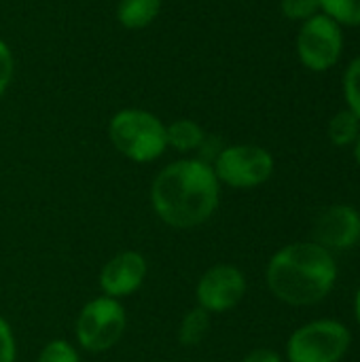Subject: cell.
<instances>
[{"label": "cell", "mask_w": 360, "mask_h": 362, "mask_svg": "<svg viewBox=\"0 0 360 362\" xmlns=\"http://www.w3.org/2000/svg\"><path fill=\"white\" fill-rule=\"evenodd\" d=\"M320 13L339 25H360V0H318Z\"/></svg>", "instance_id": "obj_15"}, {"label": "cell", "mask_w": 360, "mask_h": 362, "mask_svg": "<svg viewBox=\"0 0 360 362\" xmlns=\"http://www.w3.org/2000/svg\"><path fill=\"white\" fill-rule=\"evenodd\" d=\"M219 182L229 189H257L276 170L274 155L259 144H231L216 153L210 163Z\"/></svg>", "instance_id": "obj_6"}, {"label": "cell", "mask_w": 360, "mask_h": 362, "mask_svg": "<svg viewBox=\"0 0 360 362\" xmlns=\"http://www.w3.org/2000/svg\"><path fill=\"white\" fill-rule=\"evenodd\" d=\"M15 361H17V339L8 320L0 316V362Z\"/></svg>", "instance_id": "obj_19"}, {"label": "cell", "mask_w": 360, "mask_h": 362, "mask_svg": "<svg viewBox=\"0 0 360 362\" xmlns=\"http://www.w3.org/2000/svg\"><path fill=\"white\" fill-rule=\"evenodd\" d=\"M280 6H282L284 17H289L293 21H301V23L320 13L318 0H282Z\"/></svg>", "instance_id": "obj_18"}, {"label": "cell", "mask_w": 360, "mask_h": 362, "mask_svg": "<svg viewBox=\"0 0 360 362\" xmlns=\"http://www.w3.org/2000/svg\"><path fill=\"white\" fill-rule=\"evenodd\" d=\"M210 322H212V316L202 310V308H191L185 312V316L180 318V325H178V344L182 348H197L202 346V341L208 337L210 333Z\"/></svg>", "instance_id": "obj_11"}, {"label": "cell", "mask_w": 360, "mask_h": 362, "mask_svg": "<svg viewBox=\"0 0 360 362\" xmlns=\"http://www.w3.org/2000/svg\"><path fill=\"white\" fill-rule=\"evenodd\" d=\"M149 276V261L138 250H121L112 255L100 269L98 286L104 297L127 299L136 295Z\"/></svg>", "instance_id": "obj_9"}, {"label": "cell", "mask_w": 360, "mask_h": 362, "mask_svg": "<svg viewBox=\"0 0 360 362\" xmlns=\"http://www.w3.org/2000/svg\"><path fill=\"white\" fill-rule=\"evenodd\" d=\"M352 346L350 329L331 318H320L295 329L286 341V362H342Z\"/></svg>", "instance_id": "obj_5"}, {"label": "cell", "mask_w": 360, "mask_h": 362, "mask_svg": "<svg viewBox=\"0 0 360 362\" xmlns=\"http://www.w3.org/2000/svg\"><path fill=\"white\" fill-rule=\"evenodd\" d=\"M344 100L348 110L360 119V55L350 62L344 72Z\"/></svg>", "instance_id": "obj_17"}, {"label": "cell", "mask_w": 360, "mask_h": 362, "mask_svg": "<svg viewBox=\"0 0 360 362\" xmlns=\"http://www.w3.org/2000/svg\"><path fill=\"white\" fill-rule=\"evenodd\" d=\"M166 138H168V146L176 148L178 153H191L204 146L206 132L191 119H178L166 125Z\"/></svg>", "instance_id": "obj_12"}, {"label": "cell", "mask_w": 360, "mask_h": 362, "mask_svg": "<svg viewBox=\"0 0 360 362\" xmlns=\"http://www.w3.org/2000/svg\"><path fill=\"white\" fill-rule=\"evenodd\" d=\"M161 0H121L117 8V17L121 25L129 30L146 28L159 15Z\"/></svg>", "instance_id": "obj_13"}, {"label": "cell", "mask_w": 360, "mask_h": 362, "mask_svg": "<svg viewBox=\"0 0 360 362\" xmlns=\"http://www.w3.org/2000/svg\"><path fill=\"white\" fill-rule=\"evenodd\" d=\"M112 146L136 163H151L168 148L166 125L159 117L140 108L119 110L108 125Z\"/></svg>", "instance_id": "obj_3"}, {"label": "cell", "mask_w": 360, "mask_h": 362, "mask_svg": "<svg viewBox=\"0 0 360 362\" xmlns=\"http://www.w3.org/2000/svg\"><path fill=\"white\" fill-rule=\"evenodd\" d=\"M269 293L293 308H310L325 301L337 284L333 252L310 242H293L272 255L265 267Z\"/></svg>", "instance_id": "obj_2"}, {"label": "cell", "mask_w": 360, "mask_h": 362, "mask_svg": "<svg viewBox=\"0 0 360 362\" xmlns=\"http://www.w3.org/2000/svg\"><path fill=\"white\" fill-rule=\"evenodd\" d=\"M155 216L178 231L206 225L219 210L221 182L206 159H178L168 163L151 185Z\"/></svg>", "instance_id": "obj_1"}, {"label": "cell", "mask_w": 360, "mask_h": 362, "mask_svg": "<svg viewBox=\"0 0 360 362\" xmlns=\"http://www.w3.org/2000/svg\"><path fill=\"white\" fill-rule=\"evenodd\" d=\"M360 134V119L350 112L348 108L346 110H339L331 121H329V140L339 146V148H346V146H352L356 142Z\"/></svg>", "instance_id": "obj_14"}, {"label": "cell", "mask_w": 360, "mask_h": 362, "mask_svg": "<svg viewBox=\"0 0 360 362\" xmlns=\"http://www.w3.org/2000/svg\"><path fill=\"white\" fill-rule=\"evenodd\" d=\"M0 293H2V286H0Z\"/></svg>", "instance_id": "obj_24"}, {"label": "cell", "mask_w": 360, "mask_h": 362, "mask_svg": "<svg viewBox=\"0 0 360 362\" xmlns=\"http://www.w3.org/2000/svg\"><path fill=\"white\" fill-rule=\"evenodd\" d=\"M314 242L329 252L350 250L360 242V212L348 204L325 208L314 221Z\"/></svg>", "instance_id": "obj_10"}, {"label": "cell", "mask_w": 360, "mask_h": 362, "mask_svg": "<svg viewBox=\"0 0 360 362\" xmlns=\"http://www.w3.org/2000/svg\"><path fill=\"white\" fill-rule=\"evenodd\" d=\"M36 362H81V354L68 339H51L40 348Z\"/></svg>", "instance_id": "obj_16"}, {"label": "cell", "mask_w": 360, "mask_h": 362, "mask_svg": "<svg viewBox=\"0 0 360 362\" xmlns=\"http://www.w3.org/2000/svg\"><path fill=\"white\" fill-rule=\"evenodd\" d=\"M11 76H13V55L8 45L0 38V95L6 91Z\"/></svg>", "instance_id": "obj_20"}, {"label": "cell", "mask_w": 360, "mask_h": 362, "mask_svg": "<svg viewBox=\"0 0 360 362\" xmlns=\"http://www.w3.org/2000/svg\"><path fill=\"white\" fill-rule=\"evenodd\" d=\"M127 312L119 299L93 297L89 299L74 320L76 346L89 354H102L112 350L125 335Z\"/></svg>", "instance_id": "obj_4"}, {"label": "cell", "mask_w": 360, "mask_h": 362, "mask_svg": "<svg viewBox=\"0 0 360 362\" xmlns=\"http://www.w3.org/2000/svg\"><path fill=\"white\" fill-rule=\"evenodd\" d=\"M240 362H284V358L272 348H257L248 352Z\"/></svg>", "instance_id": "obj_21"}, {"label": "cell", "mask_w": 360, "mask_h": 362, "mask_svg": "<svg viewBox=\"0 0 360 362\" xmlns=\"http://www.w3.org/2000/svg\"><path fill=\"white\" fill-rule=\"evenodd\" d=\"M344 51L342 25L325 13L314 15L301 23L297 34V55L301 64L312 72L331 70Z\"/></svg>", "instance_id": "obj_7"}, {"label": "cell", "mask_w": 360, "mask_h": 362, "mask_svg": "<svg viewBox=\"0 0 360 362\" xmlns=\"http://www.w3.org/2000/svg\"><path fill=\"white\" fill-rule=\"evenodd\" d=\"M352 148H354V159H356V163H359L360 168V134L359 138H356V142L352 144Z\"/></svg>", "instance_id": "obj_23"}, {"label": "cell", "mask_w": 360, "mask_h": 362, "mask_svg": "<svg viewBox=\"0 0 360 362\" xmlns=\"http://www.w3.org/2000/svg\"><path fill=\"white\" fill-rule=\"evenodd\" d=\"M354 316H356V322H359L360 327V288L359 293H356V299H354Z\"/></svg>", "instance_id": "obj_22"}, {"label": "cell", "mask_w": 360, "mask_h": 362, "mask_svg": "<svg viewBox=\"0 0 360 362\" xmlns=\"http://www.w3.org/2000/svg\"><path fill=\"white\" fill-rule=\"evenodd\" d=\"M248 293L244 272L231 263H216L208 267L195 284V303L210 316L236 310Z\"/></svg>", "instance_id": "obj_8"}]
</instances>
